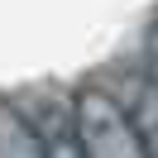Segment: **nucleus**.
I'll list each match as a JSON object with an SVG mask.
<instances>
[{
    "label": "nucleus",
    "instance_id": "nucleus-1",
    "mask_svg": "<svg viewBox=\"0 0 158 158\" xmlns=\"http://www.w3.org/2000/svg\"><path fill=\"white\" fill-rule=\"evenodd\" d=\"M72 125L81 134L86 158H148L129 106L115 101L106 86H81L72 96Z\"/></svg>",
    "mask_w": 158,
    "mask_h": 158
},
{
    "label": "nucleus",
    "instance_id": "nucleus-2",
    "mask_svg": "<svg viewBox=\"0 0 158 158\" xmlns=\"http://www.w3.org/2000/svg\"><path fill=\"white\" fill-rule=\"evenodd\" d=\"M34 134H39V144H43V158H86L81 134H77V125H72V106H62V101H43L39 106Z\"/></svg>",
    "mask_w": 158,
    "mask_h": 158
},
{
    "label": "nucleus",
    "instance_id": "nucleus-3",
    "mask_svg": "<svg viewBox=\"0 0 158 158\" xmlns=\"http://www.w3.org/2000/svg\"><path fill=\"white\" fill-rule=\"evenodd\" d=\"M0 158H43L34 120H24L15 106H0Z\"/></svg>",
    "mask_w": 158,
    "mask_h": 158
},
{
    "label": "nucleus",
    "instance_id": "nucleus-4",
    "mask_svg": "<svg viewBox=\"0 0 158 158\" xmlns=\"http://www.w3.org/2000/svg\"><path fill=\"white\" fill-rule=\"evenodd\" d=\"M144 67H148V81L158 86V19L148 24V34H144Z\"/></svg>",
    "mask_w": 158,
    "mask_h": 158
}]
</instances>
